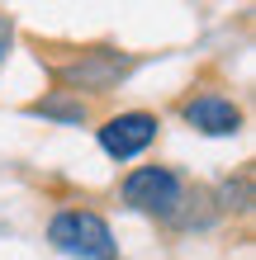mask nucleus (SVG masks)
Listing matches in <instances>:
<instances>
[{"instance_id": "nucleus-1", "label": "nucleus", "mask_w": 256, "mask_h": 260, "mask_svg": "<svg viewBox=\"0 0 256 260\" xmlns=\"http://www.w3.org/2000/svg\"><path fill=\"white\" fill-rule=\"evenodd\" d=\"M48 241L71 260H114L119 255L109 222L100 213H90V208H62L48 222Z\"/></svg>"}, {"instance_id": "nucleus-2", "label": "nucleus", "mask_w": 256, "mask_h": 260, "mask_svg": "<svg viewBox=\"0 0 256 260\" xmlns=\"http://www.w3.org/2000/svg\"><path fill=\"white\" fill-rule=\"evenodd\" d=\"M124 204L138 213H152V218H171L185 204V185L171 166H138L124 175Z\"/></svg>"}, {"instance_id": "nucleus-3", "label": "nucleus", "mask_w": 256, "mask_h": 260, "mask_svg": "<svg viewBox=\"0 0 256 260\" xmlns=\"http://www.w3.org/2000/svg\"><path fill=\"white\" fill-rule=\"evenodd\" d=\"M157 128H161L157 114H143V109L114 114V118H104V128H100V147L109 151L114 161H133V156H143V151L157 142Z\"/></svg>"}, {"instance_id": "nucleus-4", "label": "nucleus", "mask_w": 256, "mask_h": 260, "mask_svg": "<svg viewBox=\"0 0 256 260\" xmlns=\"http://www.w3.org/2000/svg\"><path fill=\"white\" fill-rule=\"evenodd\" d=\"M185 123L209 133V137H228V133L242 128V109H237L228 95H194L185 104Z\"/></svg>"}, {"instance_id": "nucleus-5", "label": "nucleus", "mask_w": 256, "mask_h": 260, "mask_svg": "<svg viewBox=\"0 0 256 260\" xmlns=\"http://www.w3.org/2000/svg\"><path fill=\"white\" fill-rule=\"evenodd\" d=\"M38 114H48V118H67V123H81V118H86V104H71V100H43V104H38Z\"/></svg>"}, {"instance_id": "nucleus-6", "label": "nucleus", "mask_w": 256, "mask_h": 260, "mask_svg": "<svg viewBox=\"0 0 256 260\" xmlns=\"http://www.w3.org/2000/svg\"><path fill=\"white\" fill-rule=\"evenodd\" d=\"M0 62H5V43H0Z\"/></svg>"}]
</instances>
